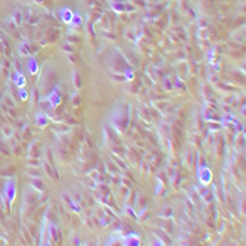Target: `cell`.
Listing matches in <instances>:
<instances>
[{"instance_id":"obj_5","label":"cell","mask_w":246,"mask_h":246,"mask_svg":"<svg viewBox=\"0 0 246 246\" xmlns=\"http://www.w3.org/2000/svg\"><path fill=\"white\" fill-rule=\"evenodd\" d=\"M19 96H21V99H22V100H25L28 94H27V92H25L24 88H21V90H19Z\"/></svg>"},{"instance_id":"obj_1","label":"cell","mask_w":246,"mask_h":246,"mask_svg":"<svg viewBox=\"0 0 246 246\" xmlns=\"http://www.w3.org/2000/svg\"><path fill=\"white\" fill-rule=\"evenodd\" d=\"M12 77H14L12 80L16 83V86H18V87H24V86H25V78H24V75H21V74L15 72Z\"/></svg>"},{"instance_id":"obj_4","label":"cell","mask_w":246,"mask_h":246,"mask_svg":"<svg viewBox=\"0 0 246 246\" xmlns=\"http://www.w3.org/2000/svg\"><path fill=\"white\" fill-rule=\"evenodd\" d=\"M37 124H39L40 127H44V125H46V124H47L46 117H44V115H41V113H39V115H37Z\"/></svg>"},{"instance_id":"obj_2","label":"cell","mask_w":246,"mask_h":246,"mask_svg":"<svg viewBox=\"0 0 246 246\" xmlns=\"http://www.w3.org/2000/svg\"><path fill=\"white\" fill-rule=\"evenodd\" d=\"M28 71L31 74H35L37 71H39V67H37V62L34 59H31L30 62H28Z\"/></svg>"},{"instance_id":"obj_3","label":"cell","mask_w":246,"mask_h":246,"mask_svg":"<svg viewBox=\"0 0 246 246\" xmlns=\"http://www.w3.org/2000/svg\"><path fill=\"white\" fill-rule=\"evenodd\" d=\"M6 193H7V196H9V199L12 200L15 198V187L12 186V184H7V186H6Z\"/></svg>"}]
</instances>
